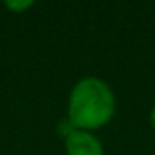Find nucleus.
Masks as SVG:
<instances>
[{
  "label": "nucleus",
  "mask_w": 155,
  "mask_h": 155,
  "mask_svg": "<svg viewBox=\"0 0 155 155\" xmlns=\"http://www.w3.org/2000/svg\"><path fill=\"white\" fill-rule=\"evenodd\" d=\"M31 6H33L31 0H17V2L9 0V2H6V8L8 9H13V11H24V9H28Z\"/></svg>",
  "instance_id": "obj_3"
},
{
  "label": "nucleus",
  "mask_w": 155,
  "mask_h": 155,
  "mask_svg": "<svg viewBox=\"0 0 155 155\" xmlns=\"http://www.w3.org/2000/svg\"><path fill=\"white\" fill-rule=\"evenodd\" d=\"M115 113V95L111 88L95 77L75 84L68 102V119L77 130H95L111 120Z\"/></svg>",
  "instance_id": "obj_1"
},
{
  "label": "nucleus",
  "mask_w": 155,
  "mask_h": 155,
  "mask_svg": "<svg viewBox=\"0 0 155 155\" xmlns=\"http://www.w3.org/2000/svg\"><path fill=\"white\" fill-rule=\"evenodd\" d=\"M64 140L68 155H104L101 140L86 130H75Z\"/></svg>",
  "instance_id": "obj_2"
},
{
  "label": "nucleus",
  "mask_w": 155,
  "mask_h": 155,
  "mask_svg": "<svg viewBox=\"0 0 155 155\" xmlns=\"http://www.w3.org/2000/svg\"><path fill=\"white\" fill-rule=\"evenodd\" d=\"M150 122H151V126L155 128V108L151 110V113H150Z\"/></svg>",
  "instance_id": "obj_4"
}]
</instances>
